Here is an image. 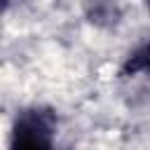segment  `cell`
I'll use <instances>...</instances> for the list:
<instances>
[{"mask_svg":"<svg viewBox=\"0 0 150 150\" xmlns=\"http://www.w3.org/2000/svg\"><path fill=\"white\" fill-rule=\"evenodd\" d=\"M59 131V115L49 105H26L21 108L9 127V148H26V150H40V148H54Z\"/></svg>","mask_w":150,"mask_h":150,"instance_id":"6da1fadb","label":"cell"},{"mask_svg":"<svg viewBox=\"0 0 150 150\" xmlns=\"http://www.w3.org/2000/svg\"><path fill=\"white\" fill-rule=\"evenodd\" d=\"M12 2H14V0H0V14H5V12L12 7Z\"/></svg>","mask_w":150,"mask_h":150,"instance_id":"3957f363","label":"cell"},{"mask_svg":"<svg viewBox=\"0 0 150 150\" xmlns=\"http://www.w3.org/2000/svg\"><path fill=\"white\" fill-rule=\"evenodd\" d=\"M148 70V45L143 42L134 54H129V59L122 66V75H141Z\"/></svg>","mask_w":150,"mask_h":150,"instance_id":"7a4b0ae2","label":"cell"}]
</instances>
